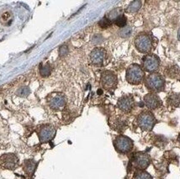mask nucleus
<instances>
[{
	"label": "nucleus",
	"instance_id": "obj_1",
	"mask_svg": "<svg viewBox=\"0 0 180 179\" xmlns=\"http://www.w3.org/2000/svg\"><path fill=\"white\" fill-rule=\"evenodd\" d=\"M145 73L141 66L137 64H132L129 66L126 71V81L129 83L137 85L142 83L144 79Z\"/></svg>",
	"mask_w": 180,
	"mask_h": 179
},
{
	"label": "nucleus",
	"instance_id": "obj_2",
	"mask_svg": "<svg viewBox=\"0 0 180 179\" xmlns=\"http://www.w3.org/2000/svg\"><path fill=\"white\" fill-rule=\"evenodd\" d=\"M146 86L149 90L154 92H161L164 89L165 81L163 77L158 73H152L146 79Z\"/></svg>",
	"mask_w": 180,
	"mask_h": 179
},
{
	"label": "nucleus",
	"instance_id": "obj_3",
	"mask_svg": "<svg viewBox=\"0 0 180 179\" xmlns=\"http://www.w3.org/2000/svg\"><path fill=\"white\" fill-rule=\"evenodd\" d=\"M135 46L140 52L148 53L152 48V39L147 34H140L135 39Z\"/></svg>",
	"mask_w": 180,
	"mask_h": 179
},
{
	"label": "nucleus",
	"instance_id": "obj_4",
	"mask_svg": "<svg viewBox=\"0 0 180 179\" xmlns=\"http://www.w3.org/2000/svg\"><path fill=\"white\" fill-rule=\"evenodd\" d=\"M156 120L151 112H142L137 118L138 125L143 130H151L155 125Z\"/></svg>",
	"mask_w": 180,
	"mask_h": 179
},
{
	"label": "nucleus",
	"instance_id": "obj_5",
	"mask_svg": "<svg viewBox=\"0 0 180 179\" xmlns=\"http://www.w3.org/2000/svg\"><path fill=\"white\" fill-rule=\"evenodd\" d=\"M100 82L102 87L106 90L114 89L118 83L117 76L111 71H105L101 74Z\"/></svg>",
	"mask_w": 180,
	"mask_h": 179
},
{
	"label": "nucleus",
	"instance_id": "obj_6",
	"mask_svg": "<svg viewBox=\"0 0 180 179\" xmlns=\"http://www.w3.org/2000/svg\"><path fill=\"white\" fill-rule=\"evenodd\" d=\"M114 145L116 151L120 153H128L133 148L132 141L129 137L125 136H119L116 137Z\"/></svg>",
	"mask_w": 180,
	"mask_h": 179
},
{
	"label": "nucleus",
	"instance_id": "obj_7",
	"mask_svg": "<svg viewBox=\"0 0 180 179\" xmlns=\"http://www.w3.org/2000/svg\"><path fill=\"white\" fill-rule=\"evenodd\" d=\"M48 105L50 108L54 110H61L65 107L66 103V99L65 95L62 94H52L48 96L47 98Z\"/></svg>",
	"mask_w": 180,
	"mask_h": 179
},
{
	"label": "nucleus",
	"instance_id": "obj_8",
	"mask_svg": "<svg viewBox=\"0 0 180 179\" xmlns=\"http://www.w3.org/2000/svg\"><path fill=\"white\" fill-rule=\"evenodd\" d=\"M19 164V159L16 155L9 153L4 154L0 157V166L5 169L14 170Z\"/></svg>",
	"mask_w": 180,
	"mask_h": 179
},
{
	"label": "nucleus",
	"instance_id": "obj_9",
	"mask_svg": "<svg viewBox=\"0 0 180 179\" xmlns=\"http://www.w3.org/2000/svg\"><path fill=\"white\" fill-rule=\"evenodd\" d=\"M160 65V60L156 55L149 54L143 58V67L147 71H156Z\"/></svg>",
	"mask_w": 180,
	"mask_h": 179
},
{
	"label": "nucleus",
	"instance_id": "obj_10",
	"mask_svg": "<svg viewBox=\"0 0 180 179\" xmlns=\"http://www.w3.org/2000/svg\"><path fill=\"white\" fill-rule=\"evenodd\" d=\"M56 134L55 128L50 124H45L40 128L38 131V136L41 142H47L52 140Z\"/></svg>",
	"mask_w": 180,
	"mask_h": 179
},
{
	"label": "nucleus",
	"instance_id": "obj_11",
	"mask_svg": "<svg viewBox=\"0 0 180 179\" xmlns=\"http://www.w3.org/2000/svg\"><path fill=\"white\" fill-rule=\"evenodd\" d=\"M134 165L139 169H146L148 166L150 165L151 158L148 154L144 152H138L133 156L132 159Z\"/></svg>",
	"mask_w": 180,
	"mask_h": 179
},
{
	"label": "nucleus",
	"instance_id": "obj_12",
	"mask_svg": "<svg viewBox=\"0 0 180 179\" xmlns=\"http://www.w3.org/2000/svg\"><path fill=\"white\" fill-rule=\"evenodd\" d=\"M106 58V51L103 48H95L90 54V61L92 64L100 66L104 63Z\"/></svg>",
	"mask_w": 180,
	"mask_h": 179
},
{
	"label": "nucleus",
	"instance_id": "obj_13",
	"mask_svg": "<svg viewBox=\"0 0 180 179\" xmlns=\"http://www.w3.org/2000/svg\"><path fill=\"white\" fill-rule=\"evenodd\" d=\"M118 108L123 112H130L134 107V99L131 95H125L119 99L117 103Z\"/></svg>",
	"mask_w": 180,
	"mask_h": 179
},
{
	"label": "nucleus",
	"instance_id": "obj_14",
	"mask_svg": "<svg viewBox=\"0 0 180 179\" xmlns=\"http://www.w3.org/2000/svg\"><path fill=\"white\" fill-rule=\"evenodd\" d=\"M144 102L149 108L155 109L162 105L160 98L155 94H148L144 97Z\"/></svg>",
	"mask_w": 180,
	"mask_h": 179
},
{
	"label": "nucleus",
	"instance_id": "obj_15",
	"mask_svg": "<svg viewBox=\"0 0 180 179\" xmlns=\"http://www.w3.org/2000/svg\"><path fill=\"white\" fill-rule=\"evenodd\" d=\"M167 104L173 107V108H176L180 104V96L177 94H171L168 97H167Z\"/></svg>",
	"mask_w": 180,
	"mask_h": 179
},
{
	"label": "nucleus",
	"instance_id": "obj_16",
	"mask_svg": "<svg viewBox=\"0 0 180 179\" xmlns=\"http://www.w3.org/2000/svg\"><path fill=\"white\" fill-rule=\"evenodd\" d=\"M36 168V162L34 160H27L24 163V172L28 174H32Z\"/></svg>",
	"mask_w": 180,
	"mask_h": 179
},
{
	"label": "nucleus",
	"instance_id": "obj_17",
	"mask_svg": "<svg viewBox=\"0 0 180 179\" xmlns=\"http://www.w3.org/2000/svg\"><path fill=\"white\" fill-rule=\"evenodd\" d=\"M141 7H142V2L141 1H133L128 5V7L126 9V12L129 14L136 13L138 10L141 9Z\"/></svg>",
	"mask_w": 180,
	"mask_h": 179
},
{
	"label": "nucleus",
	"instance_id": "obj_18",
	"mask_svg": "<svg viewBox=\"0 0 180 179\" xmlns=\"http://www.w3.org/2000/svg\"><path fill=\"white\" fill-rule=\"evenodd\" d=\"M167 77L171 78H177L180 77V69L177 66H170L167 68V70L165 71Z\"/></svg>",
	"mask_w": 180,
	"mask_h": 179
},
{
	"label": "nucleus",
	"instance_id": "obj_19",
	"mask_svg": "<svg viewBox=\"0 0 180 179\" xmlns=\"http://www.w3.org/2000/svg\"><path fill=\"white\" fill-rule=\"evenodd\" d=\"M12 19V14L9 10H4L0 14V21L3 24H7L8 22L11 21Z\"/></svg>",
	"mask_w": 180,
	"mask_h": 179
},
{
	"label": "nucleus",
	"instance_id": "obj_20",
	"mask_svg": "<svg viewBox=\"0 0 180 179\" xmlns=\"http://www.w3.org/2000/svg\"><path fill=\"white\" fill-rule=\"evenodd\" d=\"M51 72H52V66L49 64L41 65L40 67V73L42 77H47L51 74Z\"/></svg>",
	"mask_w": 180,
	"mask_h": 179
},
{
	"label": "nucleus",
	"instance_id": "obj_21",
	"mask_svg": "<svg viewBox=\"0 0 180 179\" xmlns=\"http://www.w3.org/2000/svg\"><path fill=\"white\" fill-rule=\"evenodd\" d=\"M119 34H120V35L121 37L127 38L132 34V29L131 28L130 26H125V27H124L120 30Z\"/></svg>",
	"mask_w": 180,
	"mask_h": 179
},
{
	"label": "nucleus",
	"instance_id": "obj_22",
	"mask_svg": "<svg viewBox=\"0 0 180 179\" xmlns=\"http://www.w3.org/2000/svg\"><path fill=\"white\" fill-rule=\"evenodd\" d=\"M114 22H115V24L119 26V27H120V28L122 29L124 27H125V24H126V18H125V16L123 15V14H121V15H120L117 19L114 20Z\"/></svg>",
	"mask_w": 180,
	"mask_h": 179
},
{
	"label": "nucleus",
	"instance_id": "obj_23",
	"mask_svg": "<svg viewBox=\"0 0 180 179\" xmlns=\"http://www.w3.org/2000/svg\"><path fill=\"white\" fill-rule=\"evenodd\" d=\"M134 179H152V177L147 172H138L136 173Z\"/></svg>",
	"mask_w": 180,
	"mask_h": 179
},
{
	"label": "nucleus",
	"instance_id": "obj_24",
	"mask_svg": "<svg viewBox=\"0 0 180 179\" xmlns=\"http://www.w3.org/2000/svg\"><path fill=\"white\" fill-rule=\"evenodd\" d=\"M120 15H121L120 14V10H112L111 12H109L108 15H107V17L106 18H108V19L112 22V20H115V19L118 18Z\"/></svg>",
	"mask_w": 180,
	"mask_h": 179
},
{
	"label": "nucleus",
	"instance_id": "obj_25",
	"mask_svg": "<svg viewBox=\"0 0 180 179\" xmlns=\"http://www.w3.org/2000/svg\"><path fill=\"white\" fill-rule=\"evenodd\" d=\"M30 94V89L28 87H21L17 91V94L20 96V97H23V98L27 97Z\"/></svg>",
	"mask_w": 180,
	"mask_h": 179
},
{
	"label": "nucleus",
	"instance_id": "obj_26",
	"mask_svg": "<svg viewBox=\"0 0 180 179\" xmlns=\"http://www.w3.org/2000/svg\"><path fill=\"white\" fill-rule=\"evenodd\" d=\"M111 24H112V22H111L108 18H106V17H104V19H102L100 22H99V25H100L101 28L103 29L109 28Z\"/></svg>",
	"mask_w": 180,
	"mask_h": 179
},
{
	"label": "nucleus",
	"instance_id": "obj_27",
	"mask_svg": "<svg viewBox=\"0 0 180 179\" xmlns=\"http://www.w3.org/2000/svg\"><path fill=\"white\" fill-rule=\"evenodd\" d=\"M68 53V48L66 46H62L59 49V55L60 57H65Z\"/></svg>",
	"mask_w": 180,
	"mask_h": 179
},
{
	"label": "nucleus",
	"instance_id": "obj_28",
	"mask_svg": "<svg viewBox=\"0 0 180 179\" xmlns=\"http://www.w3.org/2000/svg\"><path fill=\"white\" fill-rule=\"evenodd\" d=\"M178 40L180 41V29H179V31H178Z\"/></svg>",
	"mask_w": 180,
	"mask_h": 179
},
{
	"label": "nucleus",
	"instance_id": "obj_29",
	"mask_svg": "<svg viewBox=\"0 0 180 179\" xmlns=\"http://www.w3.org/2000/svg\"><path fill=\"white\" fill-rule=\"evenodd\" d=\"M179 141L180 142V134H179Z\"/></svg>",
	"mask_w": 180,
	"mask_h": 179
}]
</instances>
